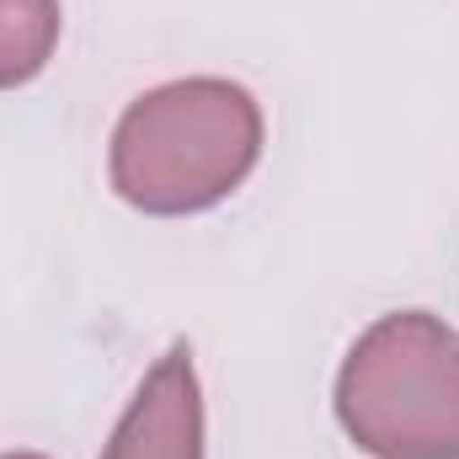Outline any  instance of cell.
Returning <instances> with one entry per match:
<instances>
[{"label":"cell","mask_w":459,"mask_h":459,"mask_svg":"<svg viewBox=\"0 0 459 459\" xmlns=\"http://www.w3.org/2000/svg\"><path fill=\"white\" fill-rule=\"evenodd\" d=\"M262 160V108L246 86L220 75L166 81L134 97L113 128V193L160 220L225 204Z\"/></svg>","instance_id":"1"},{"label":"cell","mask_w":459,"mask_h":459,"mask_svg":"<svg viewBox=\"0 0 459 459\" xmlns=\"http://www.w3.org/2000/svg\"><path fill=\"white\" fill-rule=\"evenodd\" d=\"M337 422L374 459H459V332L395 310L347 347Z\"/></svg>","instance_id":"2"},{"label":"cell","mask_w":459,"mask_h":459,"mask_svg":"<svg viewBox=\"0 0 459 459\" xmlns=\"http://www.w3.org/2000/svg\"><path fill=\"white\" fill-rule=\"evenodd\" d=\"M102 459H204V395L182 342L139 379Z\"/></svg>","instance_id":"3"},{"label":"cell","mask_w":459,"mask_h":459,"mask_svg":"<svg viewBox=\"0 0 459 459\" xmlns=\"http://www.w3.org/2000/svg\"><path fill=\"white\" fill-rule=\"evenodd\" d=\"M59 0H0V91L27 86L59 48Z\"/></svg>","instance_id":"4"},{"label":"cell","mask_w":459,"mask_h":459,"mask_svg":"<svg viewBox=\"0 0 459 459\" xmlns=\"http://www.w3.org/2000/svg\"><path fill=\"white\" fill-rule=\"evenodd\" d=\"M0 459H43V455H0Z\"/></svg>","instance_id":"5"}]
</instances>
